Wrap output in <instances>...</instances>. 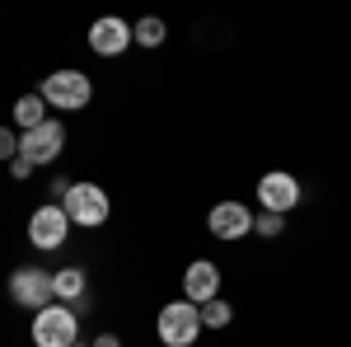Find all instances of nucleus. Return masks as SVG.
Returning <instances> with one entry per match:
<instances>
[{"mask_svg":"<svg viewBox=\"0 0 351 347\" xmlns=\"http://www.w3.org/2000/svg\"><path fill=\"white\" fill-rule=\"evenodd\" d=\"M160 338L164 347H188L197 343V333H202V310L192 305V300H173V305H164L160 310Z\"/></svg>","mask_w":351,"mask_h":347,"instance_id":"f257e3e1","label":"nucleus"},{"mask_svg":"<svg viewBox=\"0 0 351 347\" xmlns=\"http://www.w3.org/2000/svg\"><path fill=\"white\" fill-rule=\"evenodd\" d=\"M61 212L71 216V225H104L108 221V192L94 183H71L61 197Z\"/></svg>","mask_w":351,"mask_h":347,"instance_id":"f03ea898","label":"nucleus"},{"mask_svg":"<svg viewBox=\"0 0 351 347\" xmlns=\"http://www.w3.org/2000/svg\"><path fill=\"white\" fill-rule=\"evenodd\" d=\"M43 104H52V108H84L89 99H94V85H89V76H80V71H56V76H47L43 80Z\"/></svg>","mask_w":351,"mask_h":347,"instance_id":"7ed1b4c3","label":"nucleus"},{"mask_svg":"<svg viewBox=\"0 0 351 347\" xmlns=\"http://www.w3.org/2000/svg\"><path fill=\"white\" fill-rule=\"evenodd\" d=\"M75 310H66V305H47V310H38V320H33V343L38 347H75Z\"/></svg>","mask_w":351,"mask_h":347,"instance_id":"20e7f679","label":"nucleus"},{"mask_svg":"<svg viewBox=\"0 0 351 347\" xmlns=\"http://www.w3.org/2000/svg\"><path fill=\"white\" fill-rule=\"evenodd\" d=\"M10 295H14V305H28V310H47V300H56L52 277L43 267H19L10 277Z\"/></svg>","mask_w":351,"mask_h":347,"instance_id":"39448f33","label":"nucleus"},{"mask_svg":"<svg viewBox=\"0 0 351 347\" xmlns=\"http://www.w3.org/2000/svg\"><path fill=\"white\" fill-rule=\"evenodd\" d=\"M66 230H71V216L61 212L56 202L38 207L33 221H28V240L38 244V249H56V244H66Z\"/></svg>","mask_w":351,"mask_h":347,"instance_id":"423d86ee","label":"nucleus"},{"mask_svg":"<svg viewBox=\"0 0 351 347\" xmlns=\"http://www.w3.org/2000/svg\"><path fill=\"white\" fill-rule=\"evenodd\" d=\"M61 141H66V132H61V122H43V127H33V132L19 136V155H28L33 164H52L56 155H61Z\"/></svg>","mask_w":351,"mask_h":347,"instance_id":"0eeeda50","label":"nucleus"},{"mask_svg":"<svg viewBox=\"0 0 351 347\" xmlns=\"http://www.w3.org/2000/svg\"><path fill=\"white\" fill-rule=\"evenodd\" d=\"M127 43H132V28H127V19H117V14H104V19H94V28H89V47L99 56L127 52Z\"/></svg>","mask_w":351,"mask_h":347,"instance_id":"6e6552de","label":"nucleus"},{"mask_svg":"<svg viewBox=\"0 0 351 347\" xmlns=\"http://www.w3.org/2000/svg\"><path fill=\"white\" fill-rule=\"evenodd\" d=\"M206 225H211L216 240H239V235L253 230V216L243 212V202H220V207H211Z\"/></svg>","mask_w":351,"mask_h":347,"instance_id":"1a4fd4ad","label":"nucleus"},{"mask_svg":"<svg viewBox=\"0 0 351 347\" xmlns=\"http://www.w3.org/2000/svg\"><path fill=\"white\" fill-rule=\"evenodd\" d=\"M258 197H263V207L267 212H291L300 202V183L291 179V174H263V183H258Z\"/></svg>","mask_w":351,"mask_h":347,"instance_id":"9d476101","label":"nucleus"},{"mask_svg":"<svg viewBox=\"0 0 351 347\" xmlns=\"http://www.w3.org/2000/svg\"><path fill=\"white\" fill-rule=\"evenodd\" d=\"M216 287H220V272H216V263H206V258H197V263L183 272V291H188V300L197 305H206V300H216Z\"/></svg>","mask_w":351,"mask_h":347,"instance_id":"9b49d317","label":"nucleus"},{"mask_svg":"<svg viewBox=\"0 0 351 347\" xmlns=\"http://www.w3.org/2000/svg\"><path fill=\"white\" fill-rule=\"evenodd\" d=\"M52 291H56V300H75V305H84V272H80V267L56 272V277H52Z\"/></svg>","mask_w":351,"mask_h":347,"instance_id":"f8f14e48","label":"nucleus"},{"mask_svg":"<svg viewBox=\"0 0 351 347\" xmlns=\"http://www.w3.org/2000/svg\"><path fill=\"white\" fill-rule=\"evenodd\" d=\"M43 113H47V104H43V94H24V99L14 104V122H19L24 132H33V127H43V122H47Z\"/></svg>","mask_w":351,"mask_h":347,"instance_id":"ddd939ff","label":"nucleus"},{"mask_svg":"<svg viewBox=\"0 0 351 347\" xmlns=\"http://www.w3.org/2000/svg\"><path fill=\"white\" fill-rule=\"evenodd\" d=\"M132 38L141 43V47H160L164 38H169V28H164V19H155V14H150V19H141V24L132 28Z\"/></svg>","mask_w":351,"mask_h":347,"instance_id":"4468645a","label":"nucleus"},{"mask_svg":"<svg viewBox=\"0 0 351 347\" xmlns=\"http://www.w3.org/2000/svg\"><path fill=\"white\" fill-rule=\"evenodd\" d=\"M202 324L225 328V324H230V305H225V300H206V305H202Z\"/></svg>","mask_w":351,"mask_h":347,"instance_id":"2eb2a0df","label":"nucleus"},{"mask_svg":"<svg viewBox=\"0 0 351 347\" xmlns=\"http://www.w3.org/2000/svg\"><path fill=\"white\" fill-rule=\"evenodd\" d=\"M253 230H258V235H281V216H276V212L258 216V221H253Z\"/></svg>","mask_w":351,"mask_h":347,"instance_id":"dca6fc26","label":"nucleus"},{"mask_svg":"<svg viewBox=\"0 0 351 347\" xmlns=\"http://www.w3.org/2000/svg\"><path fill=\"white\" fill-rule=\"evenodd\" d=\"M14 155H19V141L10 127H0V160H14Z\"/></svg>","mask_w":351,"mask_h":347,"instance_id":"f3484780","label":"nucleus"},{"mask_svg":"<svg viewBox=\"0 0 351 347\" xmlns=\"http://www.w3.org/2000/svg\"><path fill=\"white\" fill-rule=\"evenodd\" d=\"M33 169H38V164L28 160V155H14V160H10V174H14V179H28Z\"/></svg>","mask_w":351,"mask_h":347,"instance_id":"a211bd4d","label":"nucleus"},{"mask_svg":"<svg viewBox=\"0 0 351 347\" xmlns=\"http://www.w3.org/2000/svg\"><path fill=\"white\" fill-rule=\"evenodd\" d=\"M94 347H122V343H117L112 333H104V338H99V343H94Z\"/></svg>","mask_w":351,"mask_h":347,"instance_id":"6ab92c4d","label":"nucleus"},{"mask_svg":"<svg viewBox=\"0 0 351 347\" xmlns=\"http://www.w3.org/2000/svg\"><path fill=\"white\" fill-rule=\"evenodd\" d=\"M75 347H84V343H75Z\"/></svg>","mask_w":351,"mask_h":347,"instance_id":"aec40b11","label":"nucleus"}]
</instances>
